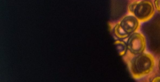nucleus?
<instances>
[{
    "mask_svg": "<svg viewBox=\"0 0 160 82\" xmlns=\"http://www.w3.org/2000/svg\"><path fill=\"white\" fill-rule=\"evenodd\" d=\"M154 3L156 10L160 12V0H154Z\"/></svg>",
    "mask_w": 160,
    "mask_h": 82,
    "instance_id": "nucleus-7",
    "label": "nucleus"
},
{
    "mask_svg": "<svg viewBox=\"0 0 160 82\" xmlns=\"http://www.w3.org/2000/svg\"><path fill=\"white\" fill-rule=\"evenodd\" d=\"M114 31L116 37L120 39H126L128 38L130 35L123 30V29L121 27L119 22L115 26Z\"/></svg>",
    "mask_w": 160,
    "mask_h": 82,
    "instance_id": "nucleus-6",
    "label": "nucleus"
},
{
    "mask_svg": "<svg viewBox=\"0 0 160 82\" xmlns=\"http://www.w3.org/2000/svg\"><path fill=\"white\" fill-rule=\"evenodd\" d=\"M139 20L132 15L125 16L119 22L121 27L129 35L136 32L140 27Z\"/></svg>",
    "mask_w": 160,
    "mask_h": 82,
    "instance_id": "nucleus-4",
    "label": "nucleus"
},
{
    "mask_svg": "<svg viewBox=\"0 0 160 82\" xmlns=\"http://www.w3.org/2000/svg\"><path fill=\"white\" fill-rule=\"evenodd\" d=\"M114 44L120 56H123L124 55L128 49L127 44L121 40H117L114 42Z\"/></svg>",
    "mask_w": 160,
    "mask_h": 82,
    "instance_id": "nucleus-5",
    "label": "nucleus"
},
{
    "mask_svg": "<svg viewBox=\"0 0 160 82\" xmlns=\"http://www.w3.org/2000/svg\"><path fill=\"white\" fill-rule=\"evenodd\" d=\"M159 69H160V61H159Z\"/></svg>",
    "mask_w": 160,
    "mask_h": 82,
    "instance_id": "nucleus-9",
    "label": "nucleus"
},
{
    "mask_svg": "<svg viewBox=\"0 0 160 82\" xmlns=\"http://www.w3.org/2000/svg\"><path fill=\"white\" fill-rule=\"evenodd\" d=\"M126 44L128 50L134 55L142 54L146 50V38L139 32H135L131 34L128 37Z\"/></svg>",
    "mask_w": 160,
    "mask_h": 82,
    "instance_id": "nucleus-3",
    "label": "nucleus"
},
{
    "mask_svg": "<svg viewBox=\"0 0 160 82\" xmlns=\"http://www.w3.org/2000/svg\"><path fill=\"white\" fill-rule=\"evenodd\" d=\"M152 82H160V76H156V77H154V78L152 80Z\"/></svg>",
    "mask_w": 160,
    "mask_h": 82,
    "instance_id": "nucleus-8",
    "label": "nucleus"
},
{
    "mask_svg": "<svg viewBox=\"0 0 160 82\" xmlns=\"http://www.w3.org/2000/svg\"><path fill=\"white\" fill-rule=\"evenodd\" d=\"M135 55L130 63V71L134 79H138L153 70L155 59L152 54L149 53H143Z\"/></svg>",
    "mask_w": 160,
    "mask_h": 82,
    "instance_id": "nucleus-1",
    "label": "nucleus"
},
{
    "mask_svg": "<svg viewBox=\"0 0 160 82\" xmlns=\"http://www.w3.org/2000/svg\"><path fill=\"white\" fill-rule=\"evenodd\" d=\"M128 11L140 22L150 20L154 14V8L151 2L148 1L134 2L129 5Z\"/></svg>",
    "mask_w": 160,
    "mask_h": 82,
    "instance_id": "nucleus-2",
    "label": "nucleus"
}]
</instances>
